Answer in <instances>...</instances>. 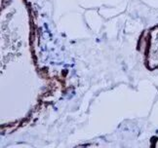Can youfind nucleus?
Masks as SVG:
<instances>
[{
    "instance_id": "1",
    "label": "nucleus",
    "mask_w": 158,
    "mask_h": 148,
    "mask_svg": "<svg viewBox=\"0 0 158 148\" xmlns=\"http://www.w3.org/2000/svg\"><path fill=\"white\" fill-rule=\"evenodd\" d=\"M147 64L149 69L158 68V27L151 29L148 35Z\"/></svg>"
}]
</instances>
